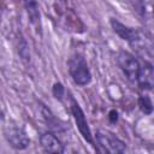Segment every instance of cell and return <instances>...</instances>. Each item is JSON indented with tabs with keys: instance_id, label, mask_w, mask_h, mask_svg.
Here are the masks:
<instances>
[{
	"instance_id": "cell-10",
	"label": "cell",
	"mask_w": 154,
	"mask_h": 154,
	"mask_svg": "<svg viewBox=\"0 0 154 154\" xmlns=\"http://www.w3.org/2000/svg\"><path fill=\"white\" fill-rule=\"evenodd\" d=\"M41 113H42V117L45 119V122L51 126V128H54L55 130H61L63 126L60 125V120L52 113V111L49 108H47L45 105H41Z\"/></svg>"
},
{
	"instance_id": "cell-4",
	"label": "cell",
	"mask_w": 154,
	"mask_h": 154,
	"mask_svg": "<svg viewBox=\"0 0 154 154\" xmlns=\"http://www.w3.org/2000/svg\"><path fill=\"white\" fill-rule=\"evenodd\" d=\"M116 63L126 79L131 83H136L137 75L141 67L140 60L136 58L135 54L130 53L129 51H119L116 55Z\"/></svg>"
},
{
	"instance_id": "cell-13",
	"label": "cell",
	"mask_w": 154,
	"mask_h": 154,
	"mask_svg": "<svg viewBox=\"0 0 154 154\" xmlns=\"http://www.w3.org/2000/svg\"><path fill=\"white\" fill-rule=\"evenodd\" d=\"M108 120L111 123H117L118 120V112L116 109H111L109 113H108Z\"/></svg>"
},
{
	"instance_id": "cell-1",
	"label": "cell",
	"mask_w": 154,
	"mask_h": 154,
	"mask_svg": "<svg viewBox=\"0 0 154 154\" xmlns=\"http://www.w3.org/2000/svg\"><path fill=\"white\" fill-rule=\"evenodd\" d=\"M67 70H69V75L71 79L78 87H85L90 84L91 78H93L91 71L89 69L85 57L82 53L76 52L69 58Z\"/></svg>"
},
{
	"instance_id": "cell-6",
	"label": "cell",
	"mask_w": 154,
	"mask_h": 154,
	"mask_svg": "<svg viewBox=\"0 0 154 154\" xmlns=\"http://www.w3.org/2000/svg\"><path fill=\"white\" fill-rule=\"evenodd\" d=\"M70 111H71V114L75 119V123H76V126L79 131V134L82 135V137L84 138V141H87L89 144L94 146L95 142H94V136L91 134V130L89 128V124H88V120H87V117L82 109V107L79 106V103L75 100L73 96L70 97Z\"/></svg>"
},
{
	"instance_id": "cell-9",
	"label": "cell",
	"mask_w": 154,
	"mask_h": 154,
	"mask_svg": "<svg viewBox=\"0 0 154 154\" xmlns=\"http://www.w3.org/2000/svg\"><path fill=\"white\" fill-rule=\"evenodd\" d=\"M25 10H26V13H28V17L30 19V22L37 26L38 29L41 28V24H40V10H38V4L36 0H22Z\"/></svg>"
},
{
	"instance_id": "cell-14",
	"label": "cell",
	"mask_w": 154,
	"mask_h": 154,
	"mask_svg": "<svg viewBox=\"0 0 154 154\" xmlns=\"http://www.w3.org/2000/svg\"><path fill=\"white\" fill-rule=\"evenodd\" d=\"M4 118V113H2V111H1V107H0V119H2Z\"/></svg>"
},
{
	"instance_id": "cell-11",
	"label": "cell",
	"mask_w": 154,
	"mask_h": 154,
	"mask_svg": "<svg viewBox=\"0 0 154 154\" xmlns=\"http://www.w3.org/2000/svg\"><path fill=\"white\" fill-rule=\"evenodd\" d=\"M137 105H138V108L142 113H144L146 116H149L152 114L153 112V102L150 100V97L148 95H141L137 100Z\"/></svg>"
},
{
	"instance_id": "cell-3",
	"label": "cell",
	"mask_w": 154,
	"mask_h": 154,
	"mask_svg": "<svg viewBox=\"0 0 154 154\" xmlns=\"http://www.w3.org/2000/svg\"><path fill=\"white\" fill-rule=\"evenodd\" d=\"M94 142H96L99 150L101 153L119 154L125 152L126 149V143L123 140H120L117 135H114L113 132L106 129L96 130L94 135Z\"/></svg>"
},
{
	"instance_id": "cell-2",
	"label": "cell",
	"mask_w": 154,
	"mask_h": 154,
	"mask_svg": "<svg viewBox=\"0 0 154 154\" xmlns=\"http://www.w3.org/2000/svg\"><path fill=\"white\" fill-rule=\"evenodd\" d=\"M109 24L113 29V31L124 41H126L134 49L141 52L144 51L146 48V43H144V34L136 29V28H131L125 25L124 23H122L120 20H118L117 18H109Z\"/></svg>"
},
{
	"instance_id": "cell-5",
	"label": "cell",
	"mask_w": 154,
	"mask_h": 154,
	"mask_svg": "<svg viewBox=\"0 0 154 154\" xmlns=\"http://www.w3.org/2000/svg\"><path fill=\"white\" fill-rule=\"evenodd\" d=\"M4 137L8 146L16 150H24L30 144L25 129L16 123H8L4 126Z\"/></svg>"
},
{
	"instance_id": "cell-8",
	"label": "cell",
	"mask_w": 154,
	"mask_h": 154,
	"mask_svg": "<svg viewBox=\"0 0 154 154\" xmlns=\"http://www.w3.org/2000/svg\"><path fill=\"white\" fill-rule=\"evenodd\" d=\"M136 83L142 90H152L154 84V71L150 61H144L141 64Z\"/></svg>"
},
{
	"instance_id": "cell-7",
	"label": "cell",
	"mask_w": 154,
	"mask_h": 154,
	"mask_svg": "<svg viewBox=\"0 0 154 154\" xmlns=\"http://www.w3.org/2000/svg\"><path fill=\"white\" fill-rule=\"evenodd\" d=\"M38 142L41 148L46 153H55V154H61L65 152V146L64 143L58 138V136L52 132V131H45L40 135Z\"/></svg>"
},
{
	"instance_id": "cell-12",
	"label": "cell",
	"mask_w": 154,
	"mask_h": 154,
	"mask_svg": "<svg viewBox=\"0 0 154 154\" xmlns=\"http://www.w3.org/2000/svg\"><path fill=\"white\" fill-rule=\"evenodd\" d=\"M52 94L57 100L61 101L65 96V87L60 82H55L52 87Z\"/></svg>"
}]
</instances>
